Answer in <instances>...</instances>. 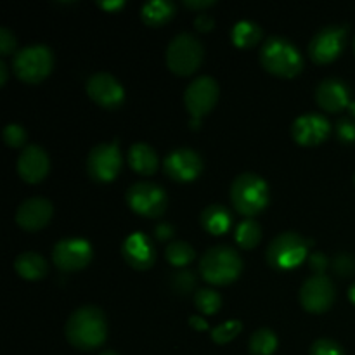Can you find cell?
Here are the masks:
<instances>
[{"mask_svg":"<svg viewBox=\"0 0 355 355\" xmlns=\"http://www.w3.org/2000/svg\"><path fill=\"white\" fill-rule=\"evenodd\" d=\"M66 340L78 350H96L106 342V315L96 305H83L68 318L64 326Z\"/></svg>","mask_w":355,"mask_h":355,"instance_id":"1","label":"cell"},{"mask_svg":"<svg viewBox=\"0 0 355 355\" xmlns=\"http://www.w3.org/2000/svg\"><path fill=\"white\" fill-rule=\"evenodd\" d=\"M260 64L279 78H293L304 69V58L293 42L284 37H269L260 49Z\"/></svg>","mask_w":355,"mask_h":355,"instance_id":"2","label":"cell"},{"mask_svg":"<svg viewBox=\"0 0 355 355\" xmlns=\"http://www.w3.org/2000/svg\"><path fill=\"white\" fill-rule=\"evenodd\" d=\"M243 270V260L234 248L218 245L207 250L201 257L200 274L205 281L217 286L231 284L239 277Z\"/></svg>","mask_w":355,"mask_h":355,"instance_id":"3","label":"cell"},{"mask_svg":"<svg viewBox=\"0 0 355 355\" xmlns=\"http://www.w3.org/2000/svg\"><path fill=\"white\" fill-rule=\"evenodd\" d=\"M231 201L238 214L255 217L269 205V186L257 173H241L231 184Z\"/></svg>","mask_w":355,"mask_h":355,"instance_id":"4","label":"cell"},{"mask_svg":"<svg viewBox=\"0 0 355 355\" xmlns=\"http://www.w3.org/2000/svg\"><path fill=\"white\" fill-rule=\"evenodd\" d=\"M311 245H314V241L311 239L307 241L297 232H283L276 236L267 246V263L277 270L295 269L305 260Z\"/></svg>","mask_w":355,"mask_h":355,"instance_id":"5","label":"cell"},{"mask_svg":"<svg viewBox=\"0 0 355 355\" xmlns=\"http://www.w3.org/2000/svg\"><path fill=\"white\" fill-rule=\"evenodd\" d=\"M203 45L191 33H179L173 37L165 52L166 66L179 76L193 75L203 62Z\"/></svg>","mask_w":355,"mask_h":355,"instance_id":"6","label":"cell"},{"mask_svg":"<svg viewBox=\"0 0 355 355\" xmlns=\"http://www.w3.org/2000/svg\"><path fill=\"white\" fill-rule=\"evenodd\" d=\"M54 66V55L47 45L35 44L21 49L12 59V69L17 78L24 83H40L47 78Z\"/></svg>","mask_w":355,"mask_h":355,"instance_id":"7","label":"cell"},{"mask_svg":"<svg viewBox=\"0 0 355 355\" xmlns=\"http://www.w3.org/2000/svg\"><path fill=\"white\" fill-rule=\"evenodd\" d=\"M128 208L146 218H158L166 211L168 198L165 189L155 182H135L125 194Z\"/></svg>","mask_w":355,"mask_h":355,"instance_id":"8","label":"cell"},{"mask_svg":"<svg viewBox=\"0 0 355 355\" xmlns=\"http://www.w3.org/2000/svg\"><path fill=\"white\" fill-rule=\"evenodd\" d=\"M218 83L211 76H198L184 92V104L191 114V128H198L201 118L210 113L218 101Z\"/></svg>","mask_w":355,"mask_h":355,"instance_id":"9","label":"cell"},{"mask_svg":"<svg viewBox=\"0 0 355 355\" xmlns=\"http://www.w3.org/2000/svg\"><path fill=\"white\" fill-rule=\"evenodd\" d=\"M121 168V153L118 139L113 142H103L90 149L87 156V172L96 182H111L116 179Z\"/></svg>","mask_w":355,"mask_h":355,"instance_id":"10","label":"cell"},{"mask_svg":"<svg viewBox=\"0 0 355 355\" xmlns=\"http://www.w3.org/2000/svg\"><path fill=\"white\" fill-rule=\"evenodd\" d=\"M347 31H349L347 26H338V24L321 28L309 44V55L312 61L318 64H328L338 59L345 49Z\"/></svg>","mask_w":355,"mask_h":355,"instance_id":"11","label":"cell"},{"mask_svg":"<svg viewBox=\"0 0 355 355\" xmlns=\"http://www.w3.org/2000/svg\"><path fill=\"white\" fill-rule=\"evenodd\" d=\"M92 260V246L82 238H64L52 250V262L62 272H76L85 269Z\"/></svg>","mask_w":355,"mask_h":355,"instance_id":"12","label":"cell"},{"mask_svg":"<svg viewBox=\"0 0 355 355\" xmlns=\"http://www.w3.org/2000/svg\"><path fill=\"white\" fill-rule=\"evenodd\" d=\"M203 170V159L194 149H173L163 159V172L175 182H193Z\"/></svg>","mask_w":355,"mask_h":355,"instance_id":"13","label":"cell"},{"mask_svg":"<svg viewBox=\"0 0 355 355\" xmlns=\"http://www.w3.org/2000/svg\"><path fill=\"white\" fill-rule=\"evenodd\" d=\"M85 89L90 99L104 110H118L125 103V89L110 73H94L87 80Z\"/></svg>","mask_w":355,"mask_h":355,"instance_id":"14","label":"cell"},{"mask_svg":"<svg viewBox=\"0 0 355 355\" xmlns=\"http://www.w3.org/2000/svg\"><path fill=\"white\" fill-rule=\"evenodd\" d=\"M336 297L335 284L328 276H312L302 284L300 304L312 314L326 312L333 305Z\"/></svg>","mask_w":355,"mask_h":355,"instance_id":"15","label":"cell"},{"mask_svg":"<svg viewBox=\"0 0 355 355\" xmlns=\"http://www.w3.org/2000/svg\"><path fill=\"white\" fill-rule=\"evenodd\" d=\"M331 125L322 114L307 113L298 116L291 125V135L300 146H318L328 139Z\"/></svg>","mask_w":355,"mask_h":355,"instance_id":"16","label":"cell"},{"mask_svg":"<svg viewBox=\"0 0 355 355\" xmlns=\"http://www.w3.org/2000/svg\"><path fill=\"white\" fill-rule=\"evenodd\" d=\"M121 257L132 269L148 270L155 263L156 252L149 236L144 232H132L121 243Z\"/></svg>","mask_w":355,"mask_h":355,"instance_id":"17","label":"cell"},{"mask_svg":"<svg viewBox=\"0 0 355 355\" xmlns=\"http://www.w3.org/2000/svg\"><path fill=\"white\" fill-rule=\"evenodd\" d=\"M54 207L45 198H28L16 211V224L24 231H40L51 222Z\"/></svg>","mask_w":355,"mask_h":355,"instance_id":"18","label":"cell"},{"mask_svg":"<svg viewBox=\"0 0 355 355\" xmlns=\"http://www.w3.org/2000/svg\"><path fill=\"white\" fill-rule=\"evenodd\" d=\"M51 162L44 148L30 144L21 151L17 158V173L28 184H38L47 177Z\"/></svg>","mask_w":355,"mask_h":355,"instance_id":"19","label":"cell"},{"mask_svg":"<svg viewBox=\"0 0 355 355\" xmlns=\"http://www.w3.org/2000/svg\"><path fill=\"white\" fill-rule=\"evenodd\" d=\"M315 103L329 113H338L350 106V89L343 80L326 78L315 89Z\"/></svg>","mask_w":355,"mask_h":355,"instance_id":"20","label":"cell"},{"mask_svg":"<svg viewBox=\"0 0 355 355\" xmlns=\"http://www.w3.org/2000/svg\"><path fill=\"white\" fill-rule=\"evenodd\" d=\"M127 162L134 172L141 175H151L158 168V155L155 149L144 142H135L127 153Z\"/></svg>","mask_w":355,"mask_h":355,"instance_id":"21","label":"cell"},{"mask_svg":"<svg viewBox=\"0 0 355 355\" xmlns=\"http://www.w3.org/2000/svg\"><path fill=\"white\" fill-rule=\"evenodd\" d=\"M201 225L214 236H222L231 229L232 215L224 205H210L201 211Z\"/></svg>","mask_w":355,"mask_h":355,"instance_id":"22","label":"cell"},{"mask_svg":"<svg viewBox=\"0 0 355 355\" xmlns=\"http://www.w3.org/2000/svg\"><path fill=\"white\" fill-rule=\"evenodd\" d=\"M14 269L19 274L23 279L26 281H38L44 279L45 274H47L49 267L45 262L44 257L37 252H24L21 255H17V259L14 260Z\"/></svg>","mask_w":355,"mask_h":355,"instance_id":"23","label":"cell"},{"mask_svg":"<svg viewBox=\"0 0 355 355\" xmlns=\"http://www.w3.org/2000/svg\"><path fill=\"white\" fill-rule=\"evenodd\" d=\"M175 14V6L170 0H151L141 9V17L148 26L158 28L168 23Z\"/></svg>","mask_w":355,"mask_h":355,"instance_id":"24","label":"cell"},{"mask_svg":"<svg viewBox=\"0 0 355 355\" xmlns=\"http://www.w3.org/2000/svg\"><path fill=\"white\" fill-rule=\"evenodd\" d=\"M232 44L239 49H248L262 40V28L253 21H239L231 30Z\"/></svg>","mask_w":355,"mask_h":355,"instance_id":"25","label":"cell"},{"mask_svg":"<svg viewBox=\"0 0 355 355\" xmlns=\"http://www.w3.org/2000/svg\"><path fill=\"white\" fill-rule=\"evenodd\" d=\"M234 239L239 248L253 250L259 245L260 239H262V227H260L259 222L252 220V218H246V220L239 222L236 225Z\"/></svg>","mask_w":355,"mask_h":355,"instance_id":"26","label":"cell"},{"mask_svg":"<svg viewBox=\"0 0 355 355\" xmlns=\"http://www.w3.org/2000/svg\"><path fill=\"white\" fill-rule=\"evenodd\" d=\"M252 355H272L277 349V336L272 329L260 328L252 335L248 342Z\"/></svg>","mask_w":355,"mask_h":355,"instance_id":"27","label":"cell"},{"mask_svg":"<svg viewBox=\"0 0 355 355\" xmlns=\"http://www.w3.org/2000/svg\"><path fill=\"white\" fill-rule=\"evenodd\" d=\"M165 257L173 267H186L194 260V248L186 241H173L166 246Z\"/></svg>","mask_w":355,"mask_h":355,"instance_id":"28","label":"cell"},{"mask_svg":"<svg viewBox=\"0 0 355 355\" xmlns=\"http://www.w3.org/2000/svg\"><path fill=\"white\" fill-rule=\"evenodd\" d=\"M194 305L201 314L211 315L222 307V297L218 295V291L211 290V288H203L194 293Z\"/></svg>","mask_w":355,"mask_h":355,"instance_id":"29","label":"cell"},{"mask_svg":"<svg viewBox=\"0 0 355 355\" xmlns=\"http://www.w3.org/2000/svg\"><path fill=\"white\" fill-rule=\"evenodd\" d=\"M243 324L239 321H227L224 324L217 326V328L211 331V340L218 345H224V343H229L231 340H234L236 336L241 331Z\"/></svg>","mask_w":355,"mask_h":355,"instance_id":"30","label":"cell"},{"mask_svg":"<svg viewBox=\"0 0 355 355\" xmlns=\"http://www.w3.org/2000/svg\"><path fill=\"white\" fill-rule=\"evenodd\" d=\"M170 286H172L175 293L189 295L194 290V286H196V276L189 272V270H179L170 279Z\"/></svg>","mask_w":355,"mask_h":355,"instance_id":"31","label":"cell"},{"mask_svg":"<svg viewBox=\"0 0 355 355\" xmlns=\"http://www.w3.org/2000/svg\"><path fill=\"white\" fill-rule=\"evenodd\" d=\"M26 130L19 123H9L3 128V142L10 148H21L26 142Z\"/></svg>","mask_w":355,"mask_h":355,"instance_id":"32","label":"cell"},{"mask_svg":"<svg viewBox=\"0 0 355 355\" xmlns=\"http://www.w3.org/2000/svg\"><path fill=\"white\" fill-rule=\"evenodd\" d=\"M333 270H335L338 276L347 277L355 274V257L350 253H340L333 259Z\"/></svg>","mask_w":355,"mask_h":355,"instance_id":"33","label":"cell"},{"mask_svg":"<svg viewBox=\"0 0 355 355\" xmlns=\"http://www.w3.org/2000/svg\"><path fill=\"white\" fill-rule=\"evenodd\" d=\"M311 355H345V352L340 347V343L329 338H321L312 343Z\"/></svg>","mask_w":355,"mask_h":355,"instance_id":"34","label":"cell"},{"mask_svg":"<svg viewBox=\"0 0 355 355\" xmlns=\"http://www.w3.org/2000/svg\"><path fill=\"white\" fill-rule=\"evenodd\" d=\"M336 135L342 142L345 144H352L355 142V121L350 118H342V120L336 121Z\"/></svg>","mask_w":355,"mask_h":355,"instance_id":"35","label":"cell"},{"mask_svg":"<svg viewBox=\"0 0 355 355\" xmlns=\"http://www.w3.org/2000/svg\"><path fill=\"white\" fill-rule=\"evenodd\" d=\"M16 49V37L7 26L0 28V54L9 55Z\"/></svg>","mask_w":355,"mask_h":355,"instance_id":"36","label":"cell"},{"mask_svg":"<svg viewBox=\"0 0 355 355\" xmlns=\"http://www.w3.org/2000/svg\"><path fill=\"white\" fill-rule=\"evenodd\" d=\"M329 260L326 259L324 253L314 252L311 257H309V266L314 270V276H324V270L328 269Z\"/></svg>","mask_w":355,"mask_h":355,"instance_id":"37","label":"cell"},{"mask_svg":"<svg viewBox=\"0 0 355 355\" xmlns=\"http://www.w3.org/2000/svg\"><path fill=\"white\" fill-rule=\"evenodd\" d=\"M215 21L210 14H198L196 19H194V26L198 31H210L214 28Z\"/></svg>","mask_w":355,"mask_h":355,"instance_id":"38","label":"cell"},{"mask_svg":"<svg viewBox=\"0 0 355 355\" xmlns=\"http://www.w3.org/2000/svg\"><path fill=\"white\" fill-rule=\"evenodd\" d=\"M155 236L159 241H166V239H170L173 236V227L170 224H166V222L158 224L155 229Z\"/></svg>","mask_w":355,"mask_h":355,"instance_id":"39","label":"cell"},{"mask_svg":"<svg viewBox=\"0 0 355 355\" xmlns=\"http://www.w3.org/2000/svg\"><path fill=\"white\" fill-rule=\"evenodd\" d=\"M184 6L194 10H201V9H208V7L215 6V0H184Z\"/></svg>","mask_w":355,"mask_h":355,"instance_id":"40","label":"cell"},{"mask_svg":"<svg viewBox=\"0 0 355 355\" xmlns=\"http://www.w3.org/2000/svg\"><path fill=\"white\" fill-rule=\"evenodd\" d=\"M189 324L193 326V328L200 329V331H205V329H208L207 321H205V319H201V318H198V315H193V318L189 319Z\"/></svg>","mask_w":355,"mask_h":355,"instance_id":"41","label":"cell"},{"mask_svg":"<svg viewBox=\"0 0 355 355\" xmlns=\"http://www.w3.org/2000/svg\"><path fill=\"white\" fill-rule=\"evenodd\" d=\"M123 6H125L123 0H118V2H99V7H103V9L106 10H111V12H113V10L121 9Z\"/></svg>","mask_w":355,"mask_h":355,"instance_id":"42","label":"cell"},{"mask_svg":"<svg viewBox=\"0 0 355 355\" xmlns=\"http://www.w3.org/2000/svg\"><path fill=\"white\" fill-rule=\"evenodd\" d=\"M6 82H7V66L6 62L0 61V87L6 85Z\"/></svg>","mask_w":355,"mask_h":355,"instance_id":"43","label":"cell"},{"mask_svg":"<svg viewBox=\"0 0 355 355\" xmlns=\"http://www.w3.org/2000/svg\"><path fill=\"white\" fill-rule=\"evenodd\" d=\"M349 298H350V302H352V304L355 305V283L352 284V286H350V290H349Z\"/></svg>","mask_w":355,"mask_h":355,"instance_id":"44","label":"cell"},{"mask_svg":"<svg viewBox=\"0 0 355 355\" xmlns=\"http://www.w3.org/2000/svg\"><path fill=\"white\" fill-rule=\"evenodd\" d=\"M99 355H120V354L113 352V350H106V352H103V354H99Z\"/></svg>","mask_w":355,"mask_h":355,"instance_id":"45","label":"cell"},{"mask_svg":"<svg viewBox=\"0 0 355 355\" xmlns=\"http://www.w3.org/2000/svg\"><path fill=\"white\" fill-rule=\"evenodd\" d=\"M349 110H350V111H352V114H354V116H355V101H354V103H350Z\"/></svg>","mask_w":355,"mask_h":355,"instance_id":"46","label":"cell"},{"mask_svg":"<svg viewBox=\"0 0 355 355\" xmlns=\"http://www.w3.org/2000/svg\"><path fill=\"white\" fill-rule=\"evenodd\" d=\"M354 52H355V38H354Z\"/></svg>","mask_w":355,"mask_h":355,"instance_id":"47","label":"cell"},{"mask_svg":"<svg viewBox=\"0 0 355 355\" xmlns=\"http://www.w3.org/2000/svg\"><path fill=\"white\" fill-rule=\"evenodd\" d=\"M354 184H355V177H354Z\"/></svg>","mask_w":355,"mask_h":355,"instance_id":"48","label":"cell"}]
</instances>
